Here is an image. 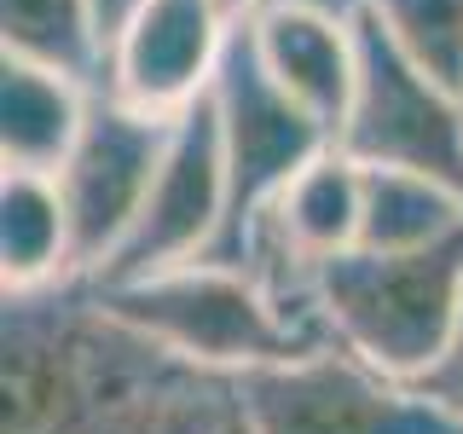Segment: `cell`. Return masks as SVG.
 Masks as SVG:
<instances>
[{
    "instance_id": "obj_1",
    "label": "cell",
    "mask_w": 463,
    "mask_h": 434,
    "mask_svg": "<svg viewBox=\"0 0 463 434\" xmlns=\"http://www.w3.org/2000/svg\"><path fill=\"white\" fill-rule=\"evenodd\" d=\"M0 434H209L238 411V376L168 354L70 272L0 296Z\"/></svg>"
},
{
    "instance_id": "obj_2",
    "label": "cell",
    "mask_w": 463,
    "mask_h": 434,
    "mask_svg": "<svg viewBox=\"0 0 463 434\" xmlns=\"http://www.w3.org/2000/svg\"><path fill=\"white\" fill-rule=\"evenodd\" d=\"M330 342L411 382L463 318V226L417 250H342L307 267Z\"/></svg>"
},
{
    "instance_id": "obj_3",
    "label": "cell",
    "mask_w": 463,
    "mask_h": 434,
    "mask_svg": "<svg viewBox=\"0 0 463 434\" xmlns=\"http://www.w3.org/2000/svg\"><path fill=\"white\" fill-rule=\"evenodd\" d=\"M105 301L163 342L168 354L192 359L203 371H255V365H284V359L318 354L330 336L307 313L289 301L250 267H221V260H185V267L151 272V278L105 284Z\"/></svg>"
},
{
    "instance_id": "obj_4",
    "label": "cell",
    "mask_w": 463,
    "mask_h": 434,
    "mask_svg": "<svg viewBox=\"0 0 463 434\" xmlns=\"http://www.w3.org/2000/svg\"><path fill=\"white\" fill-rule=\"evenodd\" d=\"M209 99H214V116H221V151H226V226L203 260L250 267L272 203L325 145H336V134L267 76L243 24L232 29V47L214 70Z\"/></svg>"
},
{
    "instance_id": "obj_5",
    "label": "cell",
    "mask_w": 463,
    "mask_h": 434,
    "mask_svg": "<svg viewBox=\"0 0 463 434\" xmlns=\"http://www.w3.org/2000/svg\"><path fill=\"white\" fill-rule=\"evenodd\" d=\"M238 405L250 434H463V417L365 365L342 342L238 371Z\"/></svg>"
},
{
    "instance_id": "obj_6",
    "label": "cell",
    "mask_w": 463,
    "mask_h": 434,
    "mask_svg": "<svg viewBox=\"0 0 463 434\" xmlns=\"http://www.w3.org/2000/svg\"><path fill=\"white\" fill-rule=\"evenodd\" d=\"M174 116L139 110L128 99H116L110 87H93V105L70 156L58 163V192H64L70 214V243H76V272L99 278L110 267V255L128 243L151 180L163 168Z\"/></svg>"
},
{
    "instance_id": "obj_7",
    "label": "cell",
    "mask_w": 463,
    "mask_h": 434,
    "mask_svg": "<svg viewBox=\"0 0 463 434\" xmlns=\"http://www.w3.org/2000/svg\"><path fill=\"white\" fill-rule=\"evenodd\" d=\"M354 24H359V81L336 145H347L359 163L423 168L463 185V93L429 76L411 52H400L359 6Z\"/></svg>"
},
{
    "instance_id": "obj_8",
    "label": "cell",
    "mask_w": 463,
    "mask_h": 434,
    "mask_svg": "<svg viewBox=\"0 0 463 434\" xmlns=\"http://www.w3.org/2000/svg\"><path fill=\"white\" fill-rule=\"evenodd\" d=\"M221 226H226V151H221L214 99L203 93L197 105H185L174 116L151 197H145L128 243L110 255V267L99 278L128 284V278H151V272L203 260L214 250V238H221Z\"/></svg>"
},
{
    "instance_id": "obj_9",
    "label": "cell",
    "mask_w": 463,
    "mask_h": 434,
    "mask_svg": "<svg viewBox=\"0 0 463 434\" xmlns=\"http://www.w3.org/2000/svg\"><path fill=\"white\" fill-rule=\"evenodd\" d=\"M238 18L221 0H134L110 29L105 81L116 99L156 116H180L214 87Z\"/></svg>"
},
{
    "instance_id": "obj_10",
    "label": "cell",
    "mask_w": 463,
    "mask_h": 434,
    "mask_svg": "<svg viewBox=\"0 0 463 434\" xmlns=\"http://www.w3.org/2000/svg\"><path fill=\"white\" fill-rule=\"evenodd\" d=\"M255 58L296 105H307L330 134L342 139L347 105L359 81V24L354 12L307 6V0H267L255 18H243Z\"/></svg>"
},
{
    "instance_id": "obj_11",
    "label": "cell",
    "mask_w": 463,
    "mask_h": 434,
    "mask_svg": "<svg viewBox=\"0 0 463 434\" xmlns=\"http://www.w3.org/2000/svg\"><path fill=\"white\" fill-rule=\"evenodd\" d=\"M87 105L93 81L0 52V168L58 174L87 122Z\"/></svg>"
},
{
    "instance_id": "obj_12",
    "label": "cell",
    "mask_w": 463,
    "mask_h": 434,
    "mask_svg": "<svg viewBox=\"0 0 463 434\" xmlns=\"http://www.w3.org/2000/svg\"><path fill=\"white\" fill-rule=\"evenodd\" d=\"M76 272V243H70L64 192L52 174L6 168L0 174V284L35 289Z\"/></svg>"
},
{
    "instance_id": "obj_13",
    "label": "cell",
    "mask_w": 463,
    "mask_h": 434,
    "mask_svg": "<svg viewBox=\"0 0 463 434\" xmlns=\"http://www.w3.org/2000/svg\"><path fill=\"white\" fill-rule=\"evenodd\" d=\"M0 52L99 87L110 52L105 0H0Z\"/></svg>"
},
{
    "instance_id": "obj_14",
    "label": "cell",
    "mask_w": 463,
    "mask_h": 434,
    "mask_svg": "<svg viewBox=\"0 0 463 434\" xmlns=\"http://www.w3.org/2000/svg\"><path fill=\"white\" fill-rule=\"evenodd\" d=\"M463 226V185L423 168L365 163V209L354 250H417Z\"/></svg>"
},
{
    "instance_id": "obj_15",
    "label": "cell",
    "mask_w": 463,
    "mask_h": 434,
    "mask_svg": "<svg viewBox=\"0 0 463 434\" xmlns=\"http://www.w3.org/2000/svg\"><path fill=\"white\" fill-rule=\"evenodd\" d=\"M359 12L429 76L463 93V0H359Z\"/></svg>"
},
{
    "instance_id": "obj_16",
    "label": "cell",
    "mask_w": 463,
    "mask_h": 434,
    "mask_svg": "<svg viewBox=\"0 0 463 434\" xmlns=\"http://www.w3.org/2000/svg\"><path fill=\"white\" fill-rule=\"evenodd\" d=\"M411 388H417V394H429L434 405H446L452 417H463V318H458L452 342L440 347V359H434L429 371L411 376Z\"/></svg>"
},
{
    "instance_id": "obj_17",
    "label": "cell",
    "mask_w": 463,
    "mask_h": 434,
    "mask_svg": "<svg viewBox=\"0 0 463 434\" xmlns=\"http://www.w3.org/2000/svg\"><path fill=\"white\" fill-rule=\"evenodd\" d=\"M221 6H226V12H232V18H238V24H243V18H255V12H260V6H267V0H221Z\"/></svg>"
},
{
    "instance_id": "obj_18",
    "label": "cell",
    "mask_w": 463,
    "mask_h": 434,
    "mask_svg": "<svg viewBox=\"0 0 463 434\" xmlns=\"http://www.w3.org/2000/svg\"><path fill=\"white\" fill-rule=\"evenodd\" d=\"M209 434H250V423H243V405H238V411H232V417H226V423H221V429H209Z\"/></svg>"
},
{
    "instance_id": "obj_19",
    "label": "cell",
    "mask_w": 463,
    "mask_h": 434,
    "mask_svg": "<svg viewBox=\"0 0 463 434\" xmlns=\"http://www.w3.org/2000/svg\"><path fill=\"white\" fill-rule=\"evenodd\" d=\"M128 6H134V0H105V18H110V29L128 18Z\"/></svg>"
},
{
    "instance_id": "obj_20",
    "label": "cell",
    "mask_w": 463,
    "mask_h": 434,
    "mask_svg": "<svg viewBox=\"0 0 463 434\" xmlns=\"http://www.w3.org/2000/svg\"><path fill=\"white\" fill-rule=\"evenodd\" d=\"M307 6H330V12H354L359 0H307Z\"/></svg>"
}]
</instances>
